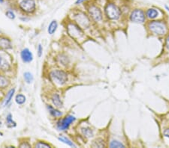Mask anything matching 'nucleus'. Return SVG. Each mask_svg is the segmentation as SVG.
Listing matches in <instances>:
<instances>
[{
	"instance_id": "nucleus-1",
	"label": "nucleus",
	"mask_w": 169,
	"mask_h": 148,
	"mask_svg": "<svg viewBox=\"0 0 169 148\" xmlns=\"http://www.w3.org/2000/svg\"><path fill=\"white\" fill-rule=\"evenodd\" d=\"M147 29L152 35L156 36H164L168 32V26L166 22L162 19L150 20L147 23Z\"/></svg>"
},
{
	"instance_id": "nucleus-7",
	"label": "nucleus",
	"mask_w": 169,
	"mask_h": 148,
	"mask_svg": "<svg viewBox=\"0 0 169 148\" xmlns=\"http://www.w3.org/2000/svg\"><path fill=\"white\" fill-rule=\"evenodd\" d=\"M67 32L72 38L77 39V40L82 38L84 36L83 31L79 26L72 22H70L67 26Z\"/></svg>"
},
{
	"instance_id": "nucleus-8",
	"label": "nucleus",
	"mask_w": 169,
	"mask_h": 148,
	"mask_svg": "<svg viewBox=\"0 0 169 148\" xmlns=\"http://www.w3.org/2000/svg\"><path fill=\"white\" fill-rule=\"evenodd\" d=\"M75 21L81 29H87L90 26V17L83 12H78L75 15Z\"/></svg>"
},
{
	"instance_id": "nucleus-9",
	"label": "nucleus",
	"mask_w": 169,
	"mask_h": 148,
	"mask_svg": "<svg viewBox=\"0 0 169 148\" xmlns=\"http://www.w3.org/2000/svg\"><path fill=\"white\" fill-rule=\"evenodd\" d=\"M76 118L75 116L72 115H68L65 117L64 118H62L60 120H59L58 123H57V129L60 131H65L69 128V126H71L72 123H73L75 121Z\"/></svg>"
},
{
	"instance_id": "nucleus-31",
	"label": "nucleus",
	"mask_w": 169,
	"mask_h": 148,
	"mask_svg": "<svg viewBox=\"0 0 169 148\" xmlns=\"http://www.w3.org/2000/svg\"><path fill=\"white\" fill-rule=\"evenodd\" d=\"M20 147H30V144H29V143H23V144H21L20 145Z\"/></svg>"
},
{
	"instance_id": "nucleus-25",
	"label": "nucleus",
	"mask_w": 169,
	"mask_h": 148,
	"mask_svg": "<svg viewBox=\"0 0 169 148\" xmlns=\"http://www.w3.org/2000/svg\"><path fill=\"white\" fill-rule=\"evenodd\" d=\"M59 61L60 63H61V64L62 65H67L68 63V59L65 56H63V55H61L60 56V57L58 58Z\"/></svg>"
},
{
	"instance_id": "nucleus-18",
	"label": "nucleus",
	"mask_w": 169,
	"mask_h": 148,
	"mask_svg": "<svg viewBox=\"0 0 169 148\" xmlns=\"http://www.w3.org/2000/svg\"><path fill=\"white\" fill-rule=\"evenodd\" d=\"M16 122L13 120L12 115L9 114L7 117H6V126L9 128H13L16 126Z\"/></svg>"
},
{
	"instance_id": "nucleus-11",
	"label": "nucleus",
	"mask_w": 169,
	"mask_h": 148,
	"mask_svg": "<svg viewBox=\"0 0 169 148\" xmlns=\"http://www.w3.org/2000/svg\"><path fill=\"white\" fill-rule=\"evenodd\" d=\"M20 57L24 63H29L33 60V55L29 49L26 48L21 51Z\"/></svg>"
},
{
	"instance_id": "nucleus-5",
	"label": "nucleus",
	"mask_w": 169,
	"mask_h": 148,
	"mask_svg": "<svg viewBox=\"0 0 169 148\" xmlns=\"http://www.w3.org/2000/svg\"><path fill=\"white\" fill-rule=\"evenodd\" d=\"M87 12L90 18L95 22H100L103 18L101 9L93 3H91L87 5Z\"/></svg>"
},
{
	"instance_id": "nucleus-33",
	"label": "nucleus",
	"mask_w": 169,
	"mask_h": 148,
	"mask_svg": "<svg viewBox=\"0 0 169 148\" xmlns=\"http://www.w3.org/2000/svg\"><path fill=\"white\" fill-rule=\"evenodd\" d=\"M3 98V93L0 91V100Z\"/></svg>"
},
{
	"instance_id": "nucleus-12",
	"label": "nucleus",
	"mask_w": 169,
	"mask_h": 148,
	"mask_svg": "<svg viewBox=\"0 0 169 148\" xmlns=\"http://www.w3.org/2000/svg\"><path fill=\"white\" fill-rule=\"evenodd\" d=\"M0 68L3 71H7L11 69V64L5 57L0 56Z\"/></svg>"
},
{
	"instance_id": "nucleus-20",
	"label": "nucleus",
	"mask_w": 169,
	"mask_h": 148,
	"mask_svg": "<svg viewBox=\"0 0 169 148\" xmlns=\"http://www.w3.org/2000/svg\"><path fill=\"white\" fill-rule=\"evenodd\" d=\"M9 84V80L3 76H0V88H6Z\"/></svg>"
},
{
	"instance_id": "nucleus-28",
	"label": "nucleus",
	"mask_w": 169,
	"mask_h": 148,
	"mask_svg": "<svg viewBox=\"0 0 169 148\" xmlns=\"http://www.w3.org/2000/svg\"><path fill=\"white\" fill-rule=\"evenodd\" d=\"M6 14L9 19H14V18H15V14H14V13L12 11H8L7 12H6Z\"/></svg>"
},
{
	"instance_id": "nucleus-29",
	"label": "nucleus",
	"mask_w": 169,
	"mask_h": 148,
	"mask_svg": "<svg viewBox=\"0 0 169 148\" xmlns=\"http://www.w3.org/2000/svg\"><path fill=\"white\" fill-rule=\"evenodd\" d=\"M37 51H38L39 57H42V54H43V47H42V44L39 45V46H38V49H37Z\"/></svg>"
},
{
	"instance_id": "nucleus-13",
	"label": "nucleus",
	"mask_w": 169,
	"mask_h": 148,
	"mask_svg": "<svg viewBox=\"0 0 169 148\" xmlns=\"http://www.w3.org/2000/svg\"><path fill=\"white\" fill-rule=\"evenodd\" d=\"M51 101L56 108H61V107H62V102L61 98H60V96L57 93H55V94H53L51 97Z\"/></svg>"
},
{
	"instance_id": "nucleus-32",
	"label": "nucleus",
	"mask_w": 169,
	"mask_h": 148,
	"mask_svg": "<svg viewBox=\"0 0 169 148\" xmlns=\"http://www.w3.org/2000/svg\"><path fill=\"white\" fill-rule=\"evenodd\" d=\"M90 1V0H77L76 2H75V5H80L82 4V3H84L86 2Z\"/></svg>"
},
{
	"instance_id": "nucleus-4",
	"label": "nucleus",
	"mask_w": 169,
	"mask_h": 148,
	"mask_svg": "<svg viewBox=\"0 0 169 148\" xmlns=\"http://www.w3.org/2000/svg\"><path fill=\"white\" fill-rule=\"evenodd\" d=\"M129 19L134 23H144L147 20L145 11L142 9H134L129 14Z\"/></svg>"
},
{
	"instance_id": "nucleus-34",
	"label": "nucleus",
	"mask_w": 169,
	"mask_h": 148,
	"mask_svg": "<svg viewBox=\"0 0 169 148\" xmlns=\"http://www.w3.org/2000/svg\"><path fill=\"white\" fill-rule=\"evenodd\" d=\"M165 9H168V11H169V7H168V5H165Z\"/></svg>"
},
{
	"instance_id": "nucleus-19",
	"label": "nucleus",
	"mask_w": 169,
	"mask_h": 148,
	"mask_svg": "<svg viewBox=\"0 0 169 148\" xmlns=\"http://www.w3.org/2000/svg\"><path fill=\"white\" fill-rule=\"evenodd\" d=\"M26 100H27V98L24 94H19L15 97V101L18 105H24L26 102Z\"/></svg>"
},
{
	"instance_id": "nucleus-30",
	"label": "nucleus",
	"mask_w": 169,
	"mask_h": 148,
	"mask_svg": "<svg viewBox=\"0 0 169 148\" xmlns=\"http://www.w3.org/2000/svg\"><path fill=\"white\" fill-rule=\"evenodd\" d=\"M163 136L169 139V128H167L163 131Z\"/></svg>"
},
{
	"instance_id": "nucleus-15",
	"label": "nucleus",
	"mask_w": 169,
	"mask_h": 148,
	"mask_svg": "<svg viewBox=\"0 0 169 148\" xmlns=\"http://www.w3.org/2000/svg\"><path fill=\"white\" fill-rule=\"evenodd\" d=\"M47 109H48L49 113L50 114L51 116H53V118H60L62 115V113L60 111H59L57 109V108H54L52 105H47Z\"/></svg>"
},
{
	"instance_id": "nucleus-23",
	"label": "nucleus",
	"mask_w": 169,
	"mask_h": 148,
	"mask_svg": "<svg viewBox=\"0 0 169 148\" xmlns=\"http://www.w3.org/2000/svg\"><path fill=\"white\" fill-rule=\"evenodd\" d=\"M24 80H25V82L28 84L32 83V81H33L34 79V77L33 76H32V74L29 72L24 73Z\"/></svg>"
},
{
	"instance_id": "nucleus-10",
	"label": "nucleus",
	"mask_w": 169,
	"mask_h": 148,
	"mask_svg": "<svg viewBox=\"0 0 169 148\" xmlns=\"http://www.w3.org/2000/svg\"><path fill=\"white\" fill-rule=\"evenodd\" d=\"M146 17L149 20L159 19L162 15V12L159 9L155 7H150L145 10Z\"/></svg>"
},
{
	"instance_id": "nucleus-26",
	"label": "nucleus",
	"mask_w": 169,
	"mask_h": 148,
	"mask_svg": "<svg viewBox=\"0 0 169 148\" xmlns=\"http://www.w3.org/2000/svg\"><path fill=\"white\" fill-rule=\"evenodd\" d=\"M50 147H51V146H50V144H47V143L45 142H42V141H39V142L36 143L35 144V147H38V148H42V147L48 148Z\"/></svg>"
},
{
	"instance_id": "nucleus-35",
	"label": "nucleus",
	"mask_w": 169,
	"mask_h": 148,
	"mask_svg": "<svg viewBox=\"0 0 169 148\" xmlns=\"http://www.w3.org/2000/svg\"><path fill=\"white\" fill-rule=\"evenodd\" d=\"M3 1H4V0H0V3H2Z\"/></svg>"
},
{
	"instance_id": "nucleus-6",
	"label": "nucleus",
	"mask_w": 169,
	"mask_h": 148,
	"mask_svg": "<svg viewBox=\"0 0 169 148\" xmlns=\"http://www.w3.org/2000/svg\"><path fill=\"white\" fill-rule=\"evenodd\" d=\"M18 5L20 9L26 14H32L36 10V2L35 0H22Z\"/></svg>"
},
{
	"instance_id": "nucleus-24",
	"label": "nucleus",
	"mask_w": 169,
	"mask_h": 148,
	"mask_svg": "<svg viewBox=\"0 0 169 148\" xmlns=\"http://www.w3.org/2000/svg\"><path fill=\"white\" fill-rule=\"evenodd\" d=\"M109 147L111 148L114 147H125V145L123 144H122L121 142H119V141H116V140H113L111 141L109 144Z\"/></svg>"
},
{
	"instance_id": "nucleus-17",
	"label": "nucleus",
	"mask_w": 169,
	"mask_h": 148,
	"mask_svg": "<svg viewBox=\"0 0 169 148\" xmlns=\"http://www.w3.org/2000/svg\"><path fill=\"white\" fill-rule=\"evenodd\" d=\"M14 93H15V89L14 88L11 89V90L8 92L7 96H6V100H5V102H4L5 106L8 105L10 102H11V100H12V98H13V96H14Z\"/></svg>"
},
{
	"instance_id": "nucleus-27",
	"label": "nucleus",
	"mask_w": 169,
	"mask_h": 148,
	"mask_svg": "<svg viewBox=\"0 0 169 148\" xmlns=\"http://www.w3.org/2000/svg\"><path fill=\"white\" fill-rule=\"evenodd\" d=\"M165 50H166L168 53H169V33L168 34V35H167L166 38H165Z\"/></svg>"
},
{
	"instance_id": "nucleus-2",
	"label": "nucleus",
	"mask_w": 169,
	"mask_h": 148,
	"mask_svg": "<svg viewBox=\"0 0 169 148\" xmlns=\"http://www.w3.org/2000/svg\"><path fill=\"white\" fill-rule=\"evenodd\" d=\"M105 15L110 20H117L122 15V10L114 2H108L104 8Z\"/></svg>"
},
{
	"instance_id": "nucleus-3",
	"label": "nucleus",
	"mask_w": 169,
	"mask_h": 148,
	"mask_svg": "<svg viewBox=\"0 0 169 148\" xmlns=\"http://www.w3.org/2000/svg\"><path fill=\"white\" fill-rule=\"evenodd\" d=\"M50 77L55 84L63 85L68 81V74L62 70H55L50 73Z\"/></svg>"
},
{
	"instance_id": "nucleus-16",
	"label": "nucleus",
	"mask_w": 169,
	"mask_h": 148,
	"mask_svg": "<svg viewBox=\"0 0 169 148\" xmlns=\"http://www.w3.org/2000/svg\"><path fill=\"white\" fill-rule=\"evenodd\" d=\"M57 28H58V23H57V20L51 21L48 28H47V32H48L49 35H53L57 31Z\"/></svg>"
},
{
	"instance_id": "nucleus-21",
	"label": "nucleus",
	"mask_w": 169,
	"mask_h": 148,
	"mask_svg": "<svg viewBox=\"0 0 169 148\" xmlns=\"http://www.w3.org/2000/svg\"><path fill=\"white\" fill-rule=\"evenodd\" d=\"M58 139L60 140V141H62V142L65 143V144H67V145L70 146V147H76V145H75V144H74L73 142H72L71 140L67 139L66 137H64V136H61V137H59Z\"/></svg>"
},
{
	"instance_id": "nucleus-14",
	"label": "nucleus",
	"mask_w": 169,
	"mask_h": 148,
	"mask_svg": "<svg viewBox=\"0 0 169 148\" xmlns=\"http://www.w3.org/2000/svg\"><path fill=\"white\" fill-rule=\"evenodd\" d=\"M0 47L4 50H9L12 48L11 46V42L9 39L6 37H1L0 38Z\"/></svg>"
},
{
	"instance_id": "nucleus-22",
	"label": "nucleus",
	"mask_w": 169,
	"mask_h": 148,
	"mask_svg": "<svg viewBox=\"0 0 169 148\" xmlns=\"http://www.w3.org/2000/svg\"><path fill=\"white\" fill-rule=\"evenodd\" d=\"M82 133H83V136L86 138H91L93 136V132L90 128H82Z\"/></svg>"
}]
</instances>
